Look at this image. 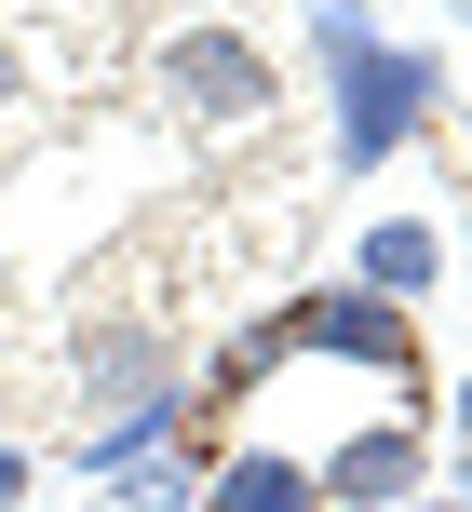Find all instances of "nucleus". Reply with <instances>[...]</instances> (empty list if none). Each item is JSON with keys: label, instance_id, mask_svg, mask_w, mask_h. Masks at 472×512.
I'll return each instance as SVG.
<instances>
[{"label": "nucleus", "instance_id": "f257e3e1", "mask_svg": "<svg viewBox=\"0 0 472 512\" xmlns=\"http://www.w3.org/2000/svg\"><path fill=\"white\" fill-rule=\"evenodd\" d=\"M311 54H324V176H378V162H405V135L446 108V54H405L378 41L365 0H324L311 14Z\"/></svg>", "mask_w": 472, "mask_h": 512}, {"label": "nucleus", "instance_id": "f03ea898", "mask_svg": "<svg viewBox=\"0 0 472 512\" xmlns=\"http://www.w3.org/2000/svg\"><path fill=\"white\" fill-rule=\"evenodd\" d=\"M270 351H284V364H351L378 405H419V378H432L419 310L365 297V283H297V297L270 310Z\"/></svg>", "mask_w": 472, "mask_h": 512}, {"label": "nucleus", "instance_id": "7ed1b4c3", "mask_svg": "<svg viewBox=\"0 0 472 512\" xmlns=\"http://www.w3.org/2000/svg\"><path fill=\"white\" fill-rule=\"evenodd\" d=\"M311 486H324V512H419V486H432L419 405H378V418H351V432H324Z\"/></svg>", "mask_w": 472, "mask_h": 512}, {"label": "nucleus", "instance_id": "20e7f679", "mask_svg": "<svg viewBox=\"0 0 472 512\" xmlns=\"http://www.w3.org/2000/svg\"><path fill=\"white\" fill-rule=\"evenodd\" d=\"M162 95H176L189 122L243 135V122H270V108H284V68H270L243 27H176V41H162Z\"/></svg>", "mask_w": 472, "mask_h": 512}, {"label": "nucleus", "instance_id": "39448f33", "mask_svg": "<svg viewBox=\"0 0 472 512\" xmlns=\"http://www.w3.org/2000/svg\"><path fill=\"white\" fill-rule=\"evenodd\" d=\"M162 391H189L176 378V337H162V324H108L95 351H81V432L122 418V405H162Z\"/></svg>", "mask_w": 472, "mask_h": 512}, {"label": "nucleus", "instance_id": "423d86ee", "mask_svg": "<svg viewBox=\"0 0 472 512\" xmlns=\"http://www.w3.org/2000/svg\"><path fill=\"white\" fill-rule=\"evenodd\" d=\"M203 512H324V486H311V459H297V445L230 432V445H216V472H203Z\"/></svg>", "mask_w": 472, "mask_h": 512}, {"label": "nucleus", "instance_id": "0eeeda50", "mask_svg": "<svg viewBox=\"0 0 472 512\" xmlns=\"http://www.w3.org/2000/svg\"><path fill=\"white\" fill-rule=\"evenodd\" d=\"M432 270H446V230H432V216H378V230L351 243V283H365V297H392V310H419Z\"/></svg>", "mask_w": 472, "mask_h": 512}, {"label": "nucleus", "instance_id": "6e6552de", "mask_svg": "<svg viewBox=\"0 0 472 512\" xmlns=\"http://www.w3.org/2000/svg\"><path fill=\"white\" fill-rule=\"evenodd\" d=\"M14 499H27V445L0 432V512H14Z\"/></svg>", "mask_w": 472, "mask_h": 512}, {"label": "nucleus", "instance_id": "1a4fd4ad", "mask_svg": "<svg viewBox=\"0 0 472 512\" xmlns=\"http://www.w3.org/2000/svg\"><path fill=\"white\" fill-rule=\"evenodd\" d=\"M459 445H472V378H459Z\"/></svg>", "mask_w": 472, "mask_h": 512}, {"label": "nucleus", "instance_id": "9d476101", "mask_svg": "<svg viewBox=\"0 0 472 512\" xmlns=\"http://www.w3.org/2000/svg\"><path fill=\"white\" fill-rule=\"evenodd\" d=\"M459 499H472V445H459Z\"/></svg>", "mask_w": 472, "mask_h": 512}, {"label": "nucleus", "instance_id": "9b49d317", "mask_svg": "<svg viewBox=\"0 0 472 512\" xmlns=\"http://www.w3.org/2000/svg\"><path fill=\"white\" fill-rule=\"evenodd\" d=\"M419 512H472V499H419Z\"/></svg>", "mask_w": 472, "mask_h": 512}]
</instances>
